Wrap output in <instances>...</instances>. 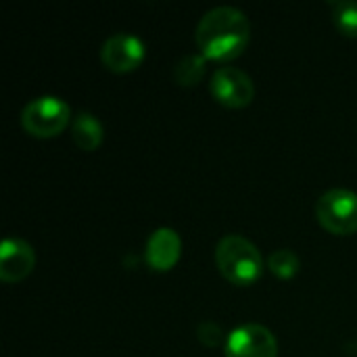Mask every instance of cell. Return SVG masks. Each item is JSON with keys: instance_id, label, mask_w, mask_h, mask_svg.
<instances>
[{"instance_id": "6da1fadb", "label": "cell", "mask_w": 357, "mask_h": 357, "mask_svg": "<svg viewBox=\"0 0 357 357\" xmlns=\"http://www.w3.org/2000/svg\"><path fill=\"white\" fill-rule=\"evenodd\" d=\"M195 40L207 61L230 63L249 46L251 23L243 10L234 6H218L201 17Z\"/></svg>"}, {"instance_id": "7a4b0ae2", "label": "cell", "mask_w": 357, "mask_h": 357, "mask_svg": "<svg viewBox=\"0 0 357 357\" xmlns=\"http://www.w3.org/2000/svg\"><path fill=\"white\" fill-rule=\"evenodd\" d=\"M215 266L234 287H251L264 274V257L259 249L241 234H228L218 243Z\"/></svg>"}, {"instance_id": "3957f363", "label": "cell", "mask_w": 357, "mask_h": 357, "mask_svg": "<svg viewBox=\"0 0 357 357\" xmlns=\"http://www.w3.org/2000/svg\"><path fill=\"white\" fill-rule=\"evenodd\" d=\"M71 121V109L56 96H40L25 105L21 113L23 130L33 138H54Z\"/></svg>"}, {"instance_id": "277c9868", "label": "cell", "mask_w": 357, "mask_h": 357, "mask_svg": "<svg viewBox=\"0 0 357 357\" xmlns=\"http://www.w3.org/2000/svg\"><path fill=\"white\" fill-rule=\"evenodd\" d=\"M318 224L337 236H349L357 232V195L347 188H333L318 199L316 205Z\"/></svg>"}, {"instance_id": "5b68a950", "label": "cell", "mask_w": 357, "mask_h": 357, "mask_svg": "<svg viewBox=\"0 0 357 357\" xmlns=\"http://www.w3.org/2000/svg\"><path fill=\"white\" fill-rule=\"evenodd\" d=\"M209 86L213 98L228 109H245L255 98L253 79L236 67H220Z\"/></svg>"}, {"instance_id": "8992f818", "label": "cell", "mask_w": 357, "mask_h": 357, "mask_svg": "<svg viewBox=\"0 0 357 357\" xmlns=\"http://www.w3.org/2000/svg\"><path fill=\"white\" fill-rule=\"evenodd\" d=\"M226 357H278V343L270 328L243 324L228 335Z\"/></svg>"}, {"instance_id": "52a82bcc", "label": "cell", "mask_w": 357, "mask_h": 357, "mask_svg": "<svg viewBox=\"0 0 357 357\" xmlns=\"http://www.w3.org/2000/svg\"><path fill=\"white\" fill-rule=\"evenodd\" d=\"M100 61L113 73H130L144 61V44L132 33H115L102 44Z\"/></svg>"}, {"instance_id": "ba28073f", "label": "cell", "mask_w": 357, "mask_h": 357, "mask_svg": "<svg viewBox=\"0 0 357 357\" xmlns=\"http://www.w3.org/2000/svg\"><path fill=\"white\" fill-rule=\"evenodd\" d=\"M36 268V253L21 238H6L0 247V280L15 284L25 280Z\"/></svg>"}, {"instance_id": "9c48e42d", "label": "cell", "mask_w": 357, "mask_h": 357, "mask_svg": "<svg viewBox=\"0 0 357 357\" xmlns=\"http://www.w3.org/2000/svg\"><path fill=\"white\" fill-rule=\"evenodd\" d=\"M182 255V241L176 230L159 228L146 241V264L155 272H169Z\"/></svg>"}, {"instance_id": "30bf717a", "label": "cell", "mask_w": 357, "mask_h": 357, "mask_svg": "<svg viewBox=\"0 0 357 357\" xmlns=\"http://www.w3.org/2000/svg\"><path fill=\"white\" fill-rule=\"evenodd\" d=\"M71 138H73L77 149H82L86 153H92L102 144L105 128L92 113H79L71 121Z\"/></svg>"}, {"instance_id": "8fae6325", "label": "cell", "mask_w": 357, "mask_h": 357, "mask_svg": "<svg viewBox=\"0 0 357 357\" xmlns=\"http://www.w3.org/2000/svg\"><path fill=\"white\" fill-rule=\"evenodd\" d=\"M207 71V59L199 52V54H186L184 59H180L174 67V79L178 86L182 88H192L197 86Z\"/></svg>"}, {"instance_id": "7c38bea8", "label": "cell", "mask_w": 357, "mask_h": 357, "mask_svg": "<svg viewBox=\"0 0 357 357\" xmlns=\"http://www.w3.org/2000/svg\"><path fill=\"white\" fill-rule=\"evenodd\" d=\"M299 268L301 261L297 253H293L291 249H278L268 257V270L280 280H291L293 276H297Z\"/></svg>"}, {"instance_id": "4fadbf2b", "label": "cell", "mask_w": 357, "mask_h": 357, "mask_svg": "<svg viewBox=\"0 0 357 357\" xmlns=\"http://www.w3.org/2000/svg\"><path fill=\"white\" fill-rule=\"evenodd\" d=\"M333 6V21L337 29L347 36L357 38V2H335Z\"/></svg>"}, {"instance_id": "5bb4252c", "label": "cell", "mask_w": 357, "mask_h": 357, "mask_svg": "<svg viewBox=\"0 0 357 357\" xmlns=\"http://www.w3.org/2000/svg\"><path fill=\"white\" fill-rule=\"evenodd\" d=\"M199 341L207 347H218L224 341V333L218 324L213 322H203L199 326Z\"/></svg>"}]
</instances>
